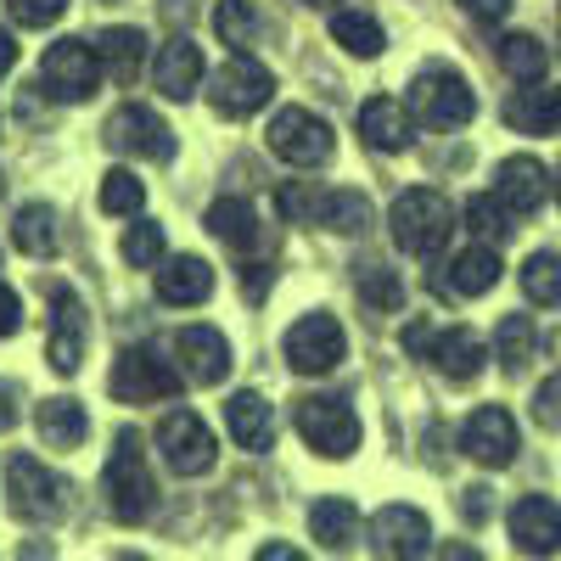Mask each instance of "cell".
Listing matches in <instances>:
<instances>
[{"mask_svg":"<svg viewBox=\"0 0 561 561\" xmlns=\"http://www.w3.org/2000/svg\"><path fill=\"white\" fill-rule=\"evenodd\" d=\"M34 427L51 449H79L84 433H90V415L73 404V399H39L34 404Z\"/></svg>","mask_w":561,"mask_h":561,"instance_id":"obj_26","label":"cell"},{"mask_svg":"<svg viewBox=\"0 0 561 561\" xmlns=\"http://www.w3.org/2000/svg\"><path fill=\"white\" fill-rule=\"evenodd\" d=\"M460 511H466V517H472V523H483V517H489V489H466Z\"/></svg>","mask_w":561,"mask_h":561,"instance_id":"obj_47","label":"cell"},{"mask_svg":"<svg viewBox=\"0 0 561 561\" xmlns=\"http://www.w3.org/2000/svg\"><path fill=\"white\" fill-rule=\"evenodd\" d=\"M270 96H275V73H270L264 62H253L248 51H237L230 62H219L214 79H208V102H214L219 118H253Z\"/></svg>","mask_w":561,"mask_h":561,"instance_id":"obj_8","label":"cell"},{"mask_svg":"<svg viewBox=\"0 0 561 561\" xmlns=\"http://www.w3.org/2000/svg\"><path fill=\"white\" fill-rule=\"evenodd\" d=\"M500 68L517 79V84H534V79H545L550 51H545L534 34H505V39H500Z\"/></svg>","mask_w":561,"mask_h":561,"instance_id":"obj_34","label":"cell"},{"mask_svg":"<svg viewBox=\"0 0 561 561\" xmlns=\"http://www.w3.org/2000/svg\"><path fill=\"white\" fill-rule=\"evenodd\" d=\"M388 225H393V242H399L404 253H415V259H433V253L449 242V230H455V208H449V197H444V192H427V185H410V192L393 203Z\"/></svg>","mask_w":561,"mask_h":561,"instance_id":"obj_2","label":"cell"},{"mask_svg":"<svg viewBox=\"0 0 561 561\" xmlns=\"http://www.w3.org/2000/svg\"><path fill=\"white\" fill-rule=\"evenodd\" d=\"M534 415H539V427H556V433H561V377H550V382L534 393Z\"/></svg>","mask_w":561,"mask_h":561,"instance_id":"obj_43","label":"cell"},{"mask_svg":"<svg viewBox=\"0 0 561 561\" xmlns=\"http://www.w3.org/2000/svg\"><path fill=\"white\" fill-rule=\"evenodd\" d=\"M270 152L280 163H293V169H320V163H332L337 135H332V124H325L320 113H309V107H280L270 118Z\"/></svg>","mask_w":561,"mask_h":561,"instance_id":"obj_6","label":"cell"},{"mask_svg":"<svg viewBox=\"0 0 561 561\" xmlns=\"http://www.w3.org/2000/svg\"><path fill=\"white\" fill-rule=\"evenodd\" d=\"M12 62H18V39H12L7 28H0V79L12 73Z\"/></svg>","mask_w":561,"mask_h":561,"instance_id":"obj_48","label":"cell"},{"mask_svg":"<svg viewBox=\"0 0 561 561\" xmlns=\"http://www.w3.org/2000/svg\"><path fill=\"white\" fill-rule=\"evenodd\" d=\"M163 253H169L163 225L135 219V225L124 230V264H135V270H158V264H163Z\"/></svg>","mask_w":561,"mask_h":561,"instance_id":"obj_36","label":"cell"},{"mask_svg":"<svg viewBox=\"0 0 561 561\" xmlns=\"http://www.w3.org/2000/svg\"><path fill=\"white\" fill-rule=\"evenodd\" d=\"M427 359L444 370L449 382H472L483 370V359H489V348H483V337L472 332V325H449V332H433Z\"/></svg>","mask_w":561,"mask_h":561,"instance_id":"obj_20","label":"cell"},{"mask_svg":"<svg viewBox=\"0 0 561 561\" xmlns=\"http://www.w3.org/2000/svg\"><path fill=\"white\" fill-rule=\"evenodd\" d=\"M325 230H337V237H359L370 225V203L359 192H325V214H320Z\"/></svg>","mask_w":561,"mask_h":561,"instance_id":"obj_38","label":"cell"},{"mask_svg":"<svg viewBox=\"0 0 561 561\" xmlns=\"http://www.w3.org/2000/svg\"><path fill=\"white\" fill-rule=\"evenodd\" d=\"M505 528H511V545L523 556H556L561 550V505L545 500V494H528V500L511 505Z\"/></svg>","mask_w":561,"mask_h":561,"instance_id":"obj_16","label":"cell"},{"mask_svg":"<svg viewBox=\"0 0 561 561\" xmlns=\"http://www.w3.org/2000/svg\"><path fill=\"white\" fill-rule=\"evenodd\" d=\"M208 293H214V264L197 253H180L158 270V298L174 309H197V304H208Z\"/></svg>","mask_w":561,"mask_h":561,"instance_id":"obj_21","label":"cell"},{"mask_svg":"<svg viewBox=\"0 0 561 561\" xmlns=\"http://www.w3.org/2000/svg\"><path fill=\"white\" fill-rule=\"evenodd\" d=\"M517 415H511L505 404H483L466 415V427H460V449L472 455L478 466H511L517 460Z\"/></svg>","mask_w":561,"mask_h":561,"instance_id":"obj_14","label":"cell"},{"mask_svg":"<svg viewBox=\"0 0 561 561\" xmlns=\"http://www.w3.org/2000/svg\"><path fill=\"white\" fill-rule=\"evenodd\" d=\"M12 427H18V388L0 382V433H12Z\"/></svg>","mask_w":561,"mask_h":561,"instance_id":"obj_46","label":"cell"},{"mask_svg":"<svg viewBox=\"0 0 561 561\" xmlns=\"http://www.w3.org/2000/svg\"><path fill=\"white\" fill-rule=\"evenodd\" d=\"M102 489H107V505H113L118 523H147L158 511V478L147 466L140 433H118V444L107 455V472H102Z\"/></svg>","mask_w":561,"mask_h":561,"instance_id":"obj_1","label":"cell"},{"mask_svg":"<svg viewBox=\"0 0 561 561\" xmlns=\"http://www.w3.org/2000/svg\"><path fill=\"white\" fill-rule=\"evenodd\" d=\"M102 51L90 39H57L39 57V90L51 102H90L102 90Z\"/></svg>","mask_w":561,"mask_h":561,"instance_id":"obj_3","label":"cell"},{"mask_svg":"<svg viewBox=\"0 0 561 561\" xmlns=\"http://www.w3.org/2000/svg\"><path fill=\"white\" fill-rule=\"evenodd\" d=\"M556 197H561V180H556Z\"/></svg>","mask_w":561,"mask_h":561,"instance_id":"obj_52","label":"cell"},{"mask_svg":"<svg viewBox=\"0 0 561 561\" xmlns=\"http://www.w3.org/2000/svg\"><path fill=\"white\" fill-rule=\"evenodd\" d=\"M203 225L214 230L219 242H230V248H253V237H259V214L242 197H214L208 214H203Z\"/></svg>","mask_w":561,"mask_h":561,"instance_id":"obj_31","label":"cell"},{"mask_svg":"<svg viewBox=\"0 0 561 561\" xmlns=\"http://www.w3.org/2000/svg\"><path fill=\"white\" fill-rule=\"evenodd\" d=\"M68 478H57L45 460L34 455H18L7 466V505H12V517L23 523H57L62 511H68Z\"/></svg>","mask_w":561,"mask_h":561,"instance_id":"obj_5","label":"cell"},{"mask_svg":"<svg viewBox=\"0 0 561 561\" xmlns=\"http://www.w3.org/2000/svg\"><path fill=\"white\" fill-rule=\"evenodd\" d=\"M0 192H7V180H0Z\"/></svg>","mask_w":561,"mask_h":561,"instance_id":"obj_53","label":"cell"},{"mask_svg":"<svg viewBox=\"0 0 561 561\" xmlns=\"http://www.w3.org/2000/svg\"><path fill=\"white\" fill-rule=\"evenodd\" d=\"M57 314H51V343H45V359H51L57 377H73V370L84 365V309L73 293H51Z\"/></svg>","mask_w":561,"mask_h":561,"instance_id":"obj_19","label":"cell"},{"mask_svg":"<svg viewBox=\"0 0 561 561\" xmlns=\"http://www.w3.org/2000/svg\"><path fill=\"white\" fill-rule=\"evenodd\" d=\"M96 51H102L107 79L135 84L140 62H147V34H140V28H102V34H96Z\"/></svg>","mask_w":561,"mask_h":561,"instance_id":"obj_28","label":"cell"},{"mask_svg":"<svg viewBox=\"0 0 561 561\" xmlns=\"http://www.w3.org/2000/svg\"><path fill=\"white\" fill-rule=\"evenodd\" d=\"M214 34L230 45V51H253L259 34H264V18L253 0H219L214 7Z\"/></svg>","mask_w":561,"mask_h":561,"instance_id":"obj_32","label":"cell"},{"mask_svg":"<svg viewBox=\"0 0 561 561\" xmlns=\"http://www.w3.org/2000/svg\"><path fill=\"white\" fill-rule=\"evenodd\" d=\"M174 365L185 382L197 388H214L230 377V343L225 332H214V325H185V332H174Z\"/></svg>","mask_w":561,"mask_h":561,"instance_id":"obj_15","label":"cell"},{"mask_svg":"<svg viewBox=\"0 0 561 561\" xmlns=\"http://www.w3.org/2000/svg\"><path fill=\"white\" fill-rule=\"evenodd\" d=\"M505 124L523 129V135H561V90H550V84H539V79L523 84V90H511Z\"/></svg>","mask_w":561,"mask_h":561,"instance_id":"obj_22","label":"cell"},{"mask_svg":"<svg viewBox=\"0 0 561 561\" xmlns=\"http://www.w3.org/2000/svg\"><path fill=\"white\" fill-rule=\"evenodd\" d=\"M332 39L343 45L348 57H359V62L382 57V45H388L382 23L370 18V12H354V7H337V12H332Z\"/></svg>","mask_w":561,"mask_h":561,"instance_id":"obj_29","label":"cell"},{"mask_svg":"<svg viewBox=\"0 0 561 561\" xmlns=\"http://www.w3.org/2000/svg\"><path fill=\"white\" fill-rule=\"evenodd\" d=\"M180 382H185L180 365H169L152 348H124L113 359V377H107V388H113L118 404H163V399L180 393Z\"/></svg>","mask_w":561,"mask_h":561,"instance_id":"obj_10","label":"cell"},{"mask_svg":"<svg viewBox=\"0 0 561 561\" xmlns=\"http://www.w3.org/2000/svg\"><path fill=\"white\" fill-rule=\"evenodd\" d=\"M550 348H556V359H561V332H556V337H550Z\"/></svg>","mask_w":561,"mask_h":561,"instance_id":"obj_51","label":"cell"},{"mask_svg":"<svg viewBox=\"0 0 561 561\" xmlns=\"http://www.w3.org/2000/svg\"><path fill=\"white\" fill-rule=\"evenodd\" d=\"M225 427H230V438H237L242 449L264 455L275 444V404L264 393H237L225 404Z\"/></svg>","mask_w":561,"mask_h":561,"instance_id":"obj_24","label":"cell"},{"mask_svg":"<svg viewBox=\"0 0 561 561\" xmlns=\"http://www.w3.org/2000/svg\"><path fill=\"white\" fill-rule=\"evenodd\" d=\"M511 7H517V0H460V12L478 18V23H500Z\"/></svg>","mask_w":561,"mask_h":561,"instance_id":"obj_45","label":"cell"},{"mask_svg":"<svg viewBox=\"0 0 561 561\" xmlns=\"http://www.w3.org/2000/svg\"><path fill=\"white\" fill-rule=\"evenodd\" d=\"M494 197L511 208V214H534V208H545V197H550V174H545V163L539 158H528V152H517V158H505L500 169H494Z\"/></svg>","mask_w":561,"mask_h":561,"instance_id":"obj_17","label":"cell"},{"mask_svg":"<svg viewBox=\"0 0 561 561\" xmlns=\"http://www.w3.org/2000/svg\"><path fill=\"white\" fill-rule=\"evenodd\" d=\"M309 534L320 539V550H348L354 539H359V511H354V500H314L309 505Z\"/></svg>","mask_w":561,"mask_h":561,"instance_id":"obj_27","label":"cell"},{"mask_svg":"<svg viewBox=\"0 0 561 561\" xmlns=\"http://www.w3.org/2000/svg\"><path fill=\"white\" fill-rule=\"evenodd\" d=\"M359 293H365V304L377 309V314H393V309H399V298H404L399 275H393V270H382V264H365V270H359Z\"/></svg>","mask_w":561,"mask_h":561,"instance_id":"obj_41","label":"cell"},{"mask_svg":"<svg viewBox=\"0 0 561 561\" xmlns=\"http://www.w3.org/2000/svg\"><path fill=\"white\" fill-rule=\"evenodd\" d=\"M7 12H12V23H23V28H51V23L68 12V0H7Z\"/></svg>","mask_w":561,"mask_h":561,"instance_id":"obj_42","label":"cell"},{"mask_svg":"<svg viewBox=\"0 0 561 561\" xmlns=\"http://www.w3.org/2000/svg\"><path fill=\"white\" fill-rule=\"evenodd\" d=\"M18 325H23V298L7 287V280H0V337H12Z\"/></svg>","mask_w":561,"mask_h":561,"instance_id":"obj_44","label":"cell"},{"mask_svg":"<svg viewBox=\"0 0 561 561\" xmlns=\"http://www.w3.org/2000/svg\"><path fill=\"white\" fill-rule=\"evenodd\" d=\"M259 556H264V561H293V556H298V550H293V545H264V550H259Z\"/></svg>","mask_w":561,"mask_h":561,"instance_id":"obj_49","label":"cell"},{"mask_svg":"<svg viewBox=\"0 0 561 561\" xmlns=\"http://www.w3.org/2000/svg\"><path fill=\"white\" fill-rule=\"evenodd\" d=\"M158 455L174 478H203L219 449H214V433L197 410H169L158 421Z\"/></svg>","mask_w":561,"mask_h":561,"instance_id":"obj_11","label":"cell"},{"mask_svg":"<svg viewBox=\"0 0 561 561\" xmlns=\"http://www.w3.org/2000/svg\"><path fill=\"white\" fill-rule=\"evenodd\" d=\"M140 203H147V185H140L129 169H107V174H102V214H113V219H135Z\"/></svg>","mask_w":561,"mask_h":561,"instance_id":"obj_37","label":"cell"},{"mask_svg":"<svg viewBox=\"0 0 561 561\" xmlns=\"http://www.w3.org/2000/svg\"><path fill=\"white\" fill-rule=\"evenodd\" d=\"M280 354H287V365L304 370V377H325V370H337V359L348 354L343 320H337V314H325V309H309L304 320L287 325V337H280Z\"/></svg>","mask_w":561,"mask_h":561,"instance_id":"obj_7","label":"cell"},{"mask_svg":"<svg viewBox=\"0 0 561 561\" xmlns=\"http://www.w3.org/2000/svg\"><path fill=\"white\" fill-rule=\"evenodd\" d=\"M107 147H113V152H124V158H152V163H169V158H174V135H169V124H163L152 107L129 102V107H118V113L107 118Z\"/></svg>","mask_w":561,"mask_h":561,"instance_id":"obj_12","label":"cell"},{"mask_svg":"<svg viewBox=\"0 0 561 561\" xmlns=\"http://www.w3.org/2000/svg\"><path fill=\"white\" fill-rule=\"evenodd\" d=\"M494 280H500V253H494V242H472L466 253H455L444 287H449L455 298H483Z\"/></svg>","mask_w":561,"mask_h":561,"instance_id":"obj_25","label":"cell"},{"mask_svg":"<svg viewBox=\"0 0 561 561\" xmlns=\"http://www.w3.org/2000/svg\"><path fill=\"white\" fill-rule=\"evenodd\" d=\"M275 203H280V214H287L293 225H320V214H325V192H314L309 180H287Z\"/></svg>","mask_w":561,"mask_h":561,"instance_id":"obj_40","label":"cell"},{"mask_svg":"<svg viewBox=\"0 0 561 561\" xmlns=\"http://www.w3.org/2000/svg\"><path fill=\"white\" fill-rule=\"evenodd\" d=\"M478 113V96L455 68H421L410 79V118H421L427 129H460L472 124Z\"/></svg>","mask_w":561,"mask_h":561,"instance_id":"obj_4","label":"cell"},{"mask_svg":"<svg viewBox=\"0 0 561 561\" xmlns=\"http://www.w3.org/2000/svg\"><path fill=\"white\" fill-rule=\"evenodd\" d=\"M511 219H517V214H511L494 192L466 197V230H472L478 242H505V237H511Z\"/></svg>","mask_w":561,"mask_h":561,"instance_id":"obj_35","label":"cell"},{"mask_svg":"<svg viewBox=\"0 0 561 561\" xmlns=\"http://www.w3.org/2000/svg\"><path fill=\"white\" fill-rule=\"evenodd\" d=\"M298 7H309V12H337L343 0H298Z\"/></svg>","mask_w":561,"mask_h":561,"instance_id":"obj_50","label":"cell"},{"mask_svg":"<svg viewBox=\"0 0 561 561\" xmlns=\"http://www.w3.org/2000/svg\"><path fill=\"white\" fill-rule=\"evenodd\" d=\"M365 539H370V550H377V556L415 561V556H427V550H433V523L421 517L415 505H382L377 517H370Z\"/></svg>","mask_w":561,"mask_h":561,"instance_id":"obj_13","label":"cell"},{"mask_svg":"<svg viewBox=\"0 0 561 561\" xmlns=\"http://www.w3.org/2000/svg\"><path fill=\"white\" fill-rule=\"evenodd\" d=\"M523 293H528V304H561V259L556 253H534L523 264Z\"/></svg>","mask_w":561,"mask_h":561,"instance_id":"obj_39","label":"cell"},{"mask_svg":"<svg viewBox=\"0 0 561 561\" xmlns=\"http://www.w3.org/2000/svg\"><path fill=\"white\" fill-rule=\"evenodd\" d=\"M12 242H18V253H28V259H51V253H57V208H51V203L18 208Z\"/></svg>","mask_w":561,"mask_h":561,"instance_id":"obj_30","label":"cell"},{"mask_svg":"<svg viewBox=\"0 0 561 561\" xmlns=\"http://www.w3.org/2000/svg\"><path fill=\"white\" fill-rule=\"evenodd\" d=\"M410 107L393 102V96H370L359 107V135H365V147H377V152H404L410 147Z\"/></svg>","mask_w":561,"mask_h":561,"instance_id":"obj_23","label":"cell"},{"mask_svg":"<svg viewBox=\"0 0 561 561\" xmlns=\"http://www.w3.org/2000/svg\"><path fill=\"white\" fill-rule=\"evenodd\" d=\"M534 348H539V325H534L528 314H505L500 332H494V359H500L505 370H523V365L534 359Z\"/></svg>","mask_w":561,"mask_h":561,"instance_id":"obj_33","label":"cell"},{"mask_svg":"<svg viewBox=\"0 0 561 561\" xmlns=\"http://www.w3.org/2000/svg\"><path fill=\"white\" fill-rule=\"evenodd\" d=\"M298 433L314 455L325 460H348L359 449V415L348 410V399H332V393H309L298 399Z\"/></svg>","mask_w":561,"mask_h":561,"instance_id":"obj_9","label":"cell"},{"mask_svg":"<svg viewBox=\"0 0 561 561\" xmlns=\"http://www.w3.org/2000/svg\"><path fill=\"white\" fill-rule=\"evenodd\" d=\"M203 51L192 39H169V45H158V62H152V84H158V96H169V102H192L197 90H203Z\"/></svg>","mask_w":561,"mask_h":561,"instance_id":"obj_18","label":"cell"}]
</instances>
